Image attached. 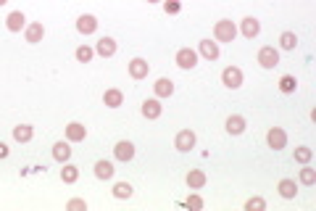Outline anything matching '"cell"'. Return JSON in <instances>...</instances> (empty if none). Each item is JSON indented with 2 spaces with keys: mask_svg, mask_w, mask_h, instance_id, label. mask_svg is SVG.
<instances>
[{
  "mask_svg": "<svg viewBox=\"0 0 316 211\" xmlns=\"http://www.w3.org/2000/svg\"><path fill=\"white\" fill-rule=\"evenodd\" d=\"M214 34H216L219 42H232V40H235V34H237V29H235V24H232L229 19H221V21H216Z\"/></svg>",
  "mask_w": 316,
  "mask_h": 211,
  "instance_id": "6da1fadb",
  "label": "cell"
},
{
  "mask_svg": "<svg viewBox=\"0 0 316 211\" xmlns=\"http://www.w3.org/2000/svg\"><path fill=\"white\" fill-rule=\"evenodd\" d=\"M95 177H98V180H111V177H113V164L100 159V161L95 164Z\"/></svg>",
  "mask_w": 316,
  "mask_h": 211,
  "instance_id": "9a60e30c",
  "label": "cell"
},
{
  "mask_svg": "<svg viewBox=\"0 0 316 211\" xmlns=\"http://www.w3.org/2000/svg\"><path fill=\"white\" fill-rule=\"evenodd\" d=\"M259 64L264 69H274L279 64V53H277L274 45H264V48L259 50Z\"/></svg>",
  "mask_w": 316,
  "mask_h": 211,
  "instance_id": "7a4b0ae2",
  "label": "cell"
},
{
  "mask_svg": "<svg viewBox=\"0 0 316 211\" xmlns=\"http://www.w3.org/2000/svg\"><path fill=\"white\" fill-rule=\"evenodd\" d=\"M279 195H282V198H295L298 195V185L292 180H282V182H279Z\"/></svg>",
  "mask_w": 316,
  "mask_h": 211,
  "instance_id": "603a6c76",
  "label": "cell"
},
{
  "mask_svg": "<svg viewBox=\"0 0 316 211\" xmlns=\"http://www.w3.org/2000/svg\"><path fill=\"white\" fill-rule=\"evenodd\" d=\"M300 182H303V185H313V182H316V172H313L311 167H303V169H300Z\"/></svg>",
  "mask_w": 316,
  "mask_h": 211,
  "instance_id": "4dcf8cb0",
  "label": "cell"
},
{
  "mask_svg": "<svg viewBox=\"0 0 316 211\" xmlns=\"http://www.w3.org/2000/svg\"><path fill=\"white\" fill-rule=\"evenodd\" d=\"M113 195L116 198H130L132 195V185L130 182H119V185L113 187Z\"/></svg>",
  "mask_w": 316,
  "mask_h": 211,
  "instance_id": "f546056e",
  "label": "cell"
},
{
  "mask_svg": "<svg viewBox=\"0 0 316 211\" xmlns=\"http://www.w3.org/2000/svg\"><path fill=\"white\" fill-rule=\"evenodd\" d=\"M279 45H282L285 50H295V45H298V37L292 32H282V37H279Z\"/></svg>",
  "mask_w": 316,
  "mask_h": 211,
  "instance_id": "4316f807",
  "label": "cell"
},
{
  "mask_svg": "<svg viewBox=\"0 0 316 211\" xmlns=\"http://www.w3.org/2000/svg\"><path fill=\"white\" fill-rule=\"evenodd\" d=\"M103 58H111L113 53H116V40L113 37H103L100 42H98V48H95Z\"/></svg>",
  "mask_w": 316,
  "mask_h": 211,
  "instance_id": "2e32d148",
  "label": "cell"
},
{
  "mask_svg": "<svg viewBox=\"0 0 316 211\" xmlns=\"http://www.w3.org/2000/svg\"><path fill=\"white\" fill-rule=\"evenodd\" d=\"M77 29H79L82 34H92V32L98 29V19H95V16H90V14L79 16V21H77Z\"/></svg>",
  "mask_w": 316,
  "mask_h": 211,
  "instance_id": "9c48e42d",
  "label": "cell"
},
{
  "mask_svg": "<svg viewBox=\"0 0 316 211\" xmlns=\"http://www.w3.org/2000/svg\"><path fill=\"white\" fill-rule=\"evenodd\" d=\"M148 3H158V0H148Z\"/></svg>",
  "mask_w": 316,
  "mask_h": 211,
  "instance_id": "74e56055",
  "label": "cell"
},
{
  "mask_svg": "<svg viewBox=\"0 0 316 211\" xmlns=\"http://www.w3.org/2000/svg\"><path fill=\"white\" fill-rule=\"evenodd\" d=\"M66 137L72 140V143H79V140H85L87 137V127L85 124H79V122H72L66 127Z\"/></svg>",
  "mask_w": 316,
  "mask_h": 211,
  "instance_id": "ba28073f",
  "label": "cell"
},
{
  "mask_svg": "<svg viewBox=\"0 0 316 211\" xmlns=\"http://www.w3.org/2000/svg\"><path fill=\"white\" fill-rule=\"evenodd\" d=\"M69 208H87L85 201H69Z\"/></svg>",
  "mask_w": 316,
  "mask_h": 211,
  "instance_id": "e575fe53",
  "label": "cell"
},
{
  "mask_svg": "<svg viewBox=\"0 0 316 211\" xmlns=\"http://www.w3.org/2000/svg\"><path fill=\"white\" fill-rule=\"evenodd\" d=\"M32 135H34V130H32L29 124H21V127H16V130H14V137L19 140V143H29Z\"/></svg>",
  "mask_w": 316,
  "mask_h": 211,
  "instance_id": "cb8c5ba5",
  "label": "cell"
},
{
  "mask_svg": "<svg viewBox=\"0 0 316 211\" xmlns=\"http://www.w3.org/2000/svg\"><path fill=\"white\" fill-rule=\"evenodd\" d=\"M295 87H298V79L292 74H285L282 79H279V90L282 92H295Z\"/></svg>",
  "mask_w": 316,
  "mask_h": 211,
  "instance_id": "484cf974",
  "label": "cell"
},
{
  "mask_svg": "<svg viewBox=\"0 0 316 211\" xmlns=\"http://www.w3.org/2000/svg\"><path fill=\"white\" fill-rule=\"evenodd\" d=\"M92 53H95V50H92L90 45H79V48H77V58H79L82 64H90L92 61Z\"/></svg>",
  "mask_w": 316,
  "mask_h": 211,
  "instance_id": "83f0119b",
  "label": "cell"
},
{
  "mask_svg": "<svg viewBox=\"0 0 316 211\" xmlns=\"http://www.w3.org/2000/svg\"><path fill=\"white\" fill-rule=\"evenodd\" d=\"M6 3H8V0H0V6H6Z\"/></svg>",
  "mask_w": 316,
  "mask_h": 211,
  "instance_id": "8d00e7d4",
  "label": "cell"
},
{
  "mask_svg": "<svg viewBox=\"0 0 316 211\" xmlns=\"http://www.w3.org/2000/svg\"><path fill=\"white\" fill-rule=\"evenodd\" d=\"M171 92H174V82L166 79V77H161V79L156 82V95H158V98H169Z\"/></svg>",
  "mask_w": 316,
  "mask_h": 211,
  "instance_id": "ac0fdd59",
  "label": "cell"
},
{
  "mask_svg": "<svg viewBox=\"0 0 316 211\" xmlns=\"http://www.w3.org/2000/svg\"><path fill=\"white\" fill-rule=\"evenodd\" d=\"M177 66L179 69H195L198 66V53L190 48H179L177 50Z\"/></svg>",
  "mask_w": 316,
  "mask_h": 211,
  "instance_id": "5b68a950",
  "label": "cell"
},
{
  "mask_svg": "<svg viewBox=\"0 0 316 211\" xmlns=\"http://www.w3.org/2000/svg\"><path fill=\"white\" fill-rule=\"evenodd\" d=\"M121 100H124V95H121V90H105V95H103V103L108 106V109H119L121 106Z\"/></svg>",
  "mask_w": 316,
  "mask_h": 211,
  "instance_id": "5bb4252c",
  "label": "cell"
},
{
  "mask_svg": "<svg viewBox=\"0 0 316 211\" xmlns=\"http://www.w3.org/2000/svg\"><path fill=\"white\" fill-rule=\"evenodd\" d=\"M113 153H116V159H119V161H132L135 159V145L130 143V140H121V143H116Z\"/></svg>",
  "mask_w": 316,
  "mask_h": 211,
  "instance_id": "52a82bcc",
  "label": "cell"
},
{
  "mask_svg": "<svg viewBox=\"0 0 316 211\" xmlns=\"http://www.w3.org/2000/svg\"><path fill=\"white\" fill-rule=\"evenodd\" d=\"M261 32V24H259V19H253V16H245L242 19V34H245V37H248V40H253L256 37V34H259Z\"/></svg>",
  "mask_w": 316,
  "mask_h": 211,
  "instance_id": "8fae6325",
  "label": "cell"
},
{
  "mask_svg": "<svg viewBox=\"0 0 316 211\" xmlns=\"http://www.w3.org/2000/svg\"><path fill=\"white\" fill-rule=\"evenodd\" d=\"M266 143H269V148H274V150H282V148H285V143H287V135H285V130H279V127H272V130L266 132Z\"/></svg>",
  "mask_w": 316,
  "mask_h": 211,
  "instance_id": "277c9868",
  "label": "cell"
},
{
  "mask_svg": "<svg viewBox=\"0 0 316 211\" xmlns=\"http://www.w3.org/2000/svg\"><path fill=\"white\" fill-rule=\"evenodd\" d=\"M163 11H166V14H179L182 3H179V0H166V3H163Z\"/></svg>",
  "mask_w": 316,
  "mask_h": 211,
  "instance_id": "d6a6232c",
  "label": "cell"
},
{
  "mask_svg": "<svg viewBox=\"0 0 316 211\" xmlns=\"http://www.w3.org/2000/svg\"><path fill=\"white\" fill-rule=\"evenodd\" d=\"M24 24H27V19H24L21 11H14V14H8V19H6L8 32H21V27H24Z\"/></svg>",
  "mask_w": 316,
  "mask_h": 211,
  "instance_id": "7c38bea8",
  "label": "cell"
},
{
  "mask_svg": "<svg viewBox=\"0 0 316 211\" xmlns=\"http://www.w3.org/2000/svg\"><path fill=\"white\" fill-rule=\"evenodd\" d=\"M311 156H313V150H311V148H306V145L295 148V161H300V164H308V161H311Z\"/></svg>",
  "mask_w": 316,
  "mask_h": 211,
  "instance_id": "f1b7e54d",
  "label": "cell"
},
{
  "mask_svg": "<svg viewBox=\"0 0 316 211\" xmlns=\"http://www.w3.org/2000/svg\"><path fill=\"white\" fill-rule=\"evenodd\" d=\"M193 145H195V132L182 130V132L177 135V150H190Z\"/></svg>",
  "mask_w": 316,
  "mask_h": 211,
  "instance_id": "4fadbf2b",
  "label": "cell"
},
{
  "mask_svg": "<svg viewBox=\"0 0 316 211\" xmlns=\"http://www.w3.org/2000/svg\"><path fill=\"white\" fill-rule=\"evenodd\" d=\"M148 72H150V64L145 61V58H132V61H130L132 79H143V77H148Z\"/></svg>",
  "mask_w": 316,
  "mask_h": 211,
  "instance_id": "8992f818",
  "label": "cell"
},
{
  "mask_svg": "<svg viewBox=\"0 0 316 211\" xmlns=\"http://www.w3.org/2000/svg\"><path fill=\"white\" fill-rule=\"evenodd\" d=\"M245 130V119H242V116H229V119H227V132L229 135H240Z\"/></svg>",
  "mask_w": 316,
  "mask_h": 211,
  "instance_id": "ffe728a7",
  "label": "cell"
},
{
  "mask_svg": "<svg viewBox=\"0 0 316 211\" xmlns=\"http://www.w3.org/2000/svg\"><path fill=\"white\" fill-rule=\"evenodd\" d=\"M187 206H190V208H203V201L198 195H190V198H187Z\"/></svg>",
  "mask_w": 316,
  "mask_h": 211,
  "instance_id": "836d02e7",
  "label": "cell"
},
{
  "mask_svg": "<svg viewBox=\"0 0 316 211\" xmlns=\"http://www.w3.org/2000/svg\"><path fill=\"white\" fill-rule=\"evenodd\" d=\"M221 82H224L229 90H237L242 85V72H240L237 66H227L224 72H221Z\"/></svg>",
  "mask_w": 316,
  "mask_h": 211,
  "instance_id": "3957f363",
  "label": "cell"
},
{
  "mask_svg": "<svg viewBox=\"0 0 316 211\" xmlns=\"http://www.w3.org/2000/svg\"><path fill=\"white\" fill-rule=\"evenodd\" d=\"M8 153H11L8 145H6V143H0V159H8Z\"/></svg>",
  "mask_w": 316,
  "mask_h": 211,
  "instance_id": "d590c367",
  "label": "cell"
},
{
  "mask_svg": "<svg viewBox=\"0 0 316 211\" xmlns=\"http://www.w3.org/2000/svg\"><path fill=\"white\" fill-rule=\"evenodd\" d=\"M53 159L55 161H69L72 159V148H69V143H55L53 145Z\"/></svg>",
  "mask_w": 316,
  "mask_h": 211,
  "instance_id": "44dd1931",
  "label": "cell"
},
{
  "mask_svg": "<svg viewBox=\"0 0 316 211\" xmlns=\"http://www.w3.org/2000/svg\"><path fill=\"white\" fill-rule=\"evenodd\" d=\"M42 37H45V27L40 21H34V24L27 27V42H40Z\"/></svg>",
  "mask_w": 316,
  "mask_h": 211,
  "instance_id": "e0dca14e",
  "label": "cell"
},
{
  "mask_svg": "<svg viewBox=\"0 0 316 211\" xmlns=\"http://www.w3.org/2000/svg\"><path fill=\"white\" fill-rule=\"evenodd\" d=\"M77 177H79V169H77V167H72V164H66V167L61 169V180H64L66 185L77 182Z\"/></svg>",
  "mask_w": 316,
  "mask_h": 211,
  "instance_id": "d4e9b609",
  "label": "cell"
},
{
  "mask_svg": "<svg viewBox=\"0 0 316 211\" xmlns=\"http://www.w3.org/2000/svg\"><path fill=\"white\" fill-rule=\"evenodd\" d=\"M201 53L208 58V61H216L219 58V45L211 42V40H201Z\"/></svg>",
  "mask_w": 316,
  "mask_h": 211,
  "instance_id": "d6986e66",
  "label": "cell"
},
{
  "mask_svg": "<svg viewBox=\"0 0 316 211\" xmlns=\"http://www.w3.org/2000/svg\"><path fill=\"white\" fill-rule=\"evenodd\" d=\"M161 100H156V98H150V100H145L143 103V116H145V119H158V116H161Z\"/></svg>",
  "mask_w": 316,
  "mask_h": 211,
  "instance_id": "30bf717a",
  "label": "cell"
},
{
  "mask_svg": "<svg viewBox=\"0 0 316 211\" xmlns=\"http://www.w3.org/2000/svg\"><path fill=\"white\" fill-rule=\"evenodd\" d=\"M187 185H190V187H195V190H198V187H203V185H206V172H201V169H193L190 174H187Z\"/></svg>",
  "mask_w": 316,
  "mask_h": 211,
  "instance_id": "7402d4cb",
  "label": "cell"
},
{
  "mask_svg": "<svg viewBox=\"0 0 316 211\" xmlns=\"http://www.w3.org/2000/svg\"><path fill=\"white\" fill-rule=\"evenodd\" d=\"M245 208H248V211H264L266 208V201H264V198H250V201L248 203H245Z\"/></svg>",
  "mask_w": 316,
  "mask_h": 211,
  "instance_id": "1f68e13d",
  "label": "cell"
}]
</instances>
